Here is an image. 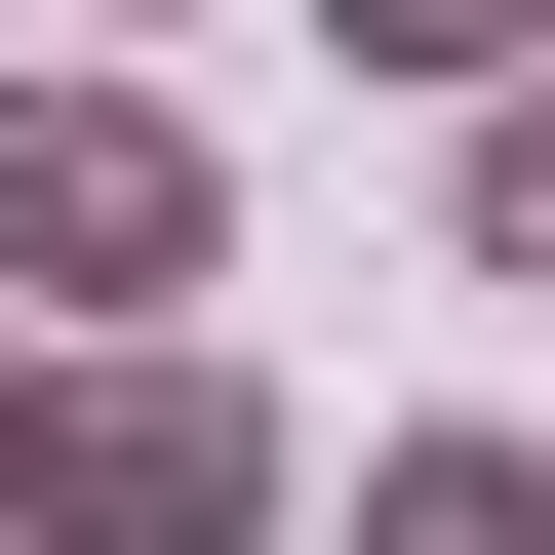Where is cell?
Instances as JSON below:
<instances>
[{
    "instance_id": "7",
    "label": "cell",
    "mask_w": 555,
    "mask_h": 555,
    "mask_svg": "<svg viewBox=\"0 0 555 555\" xmlns=\"http://www.w3.org/2000/svg\"><path fill=\"white\" fill-rule=\"evenodd\" d=\"M40 40H159V0H40Z\"/></svg>"
},
{
    "instance_id": "3",
    "label": "cell",
    "mask_w": 555,
    "mask_h": 555,
    "mask_svg": "<svg viewBox=\"0 0 555 555\" xmlns=\"http://www.w3.org/2000/svg\"><path fill=\"white\" fill-rule=\"evenodd\" d=\"M318 555H555V437H358Z\"/></svg>"
},
{
    "instance_id": "5",
    "label": "cell",
    "mask_w": 555,
    "mask_h": 555,
    "mask_svg": "<svg viewBox=\"0 0 555 555\" xmlns=\"http://www.w3.org/2000/svg\"><path fill=\"white\" fill-rule=\"evenodd\" d=\"M318 40H358V80H437V119H476V80H516V40H555V0H318Z\"/></svg>"
},
{
    "instance_id": "4",
    "label": "cell",
    "mask_w": 555,
    "mask_h": 555,
    "mask_svg": "<svg viewBox=\"0 0 555 555\" xmlns=\"http://www.w3.org/2000/svg\"><path fill=\"white\" fill-rule=\"evenodd\" d=\"M437 198H476V278H555V40H516L476 119H437Z\"/></svg>"
},
{
    "instance_id": "1",
    "label": "cell",
    "mask_w": 555,
    "mask_h": 555,
    "mask_svg": "<svg viewBox=\"0 0 555 555\" xmlns=\"http://www.w3.org/2000/svg\"><path fill=\"white\" fill-rule=\"evenodd\" d=\"M238 278V159H198L119 40H0V318L80 358V318H198Z\"/></svg>"
},
{
    "instance_id": "6",
    "label": "cell",
    "mask_w": 555,
    "mask_h": 555,
    "mask_svg": "<svg viewBox=\"0 0 555 555\" xmlns=\"http://www.w3.org/2000/svg\"><path fill=\"white\" fill-rule=\"evenodd\" d=\"M0 476H40V318H0Z\"/></svg>"
},
{
    "instance_id": "2",
    "label": "cell",
    "mask_w": 555,
    "mask_h": 555,
    "mask_svg": "<svg viewBox=\"0 0 555 555\" xmlns=\"http://www.w3.org/2000/svg\"><path fill=\"white\" fill-rule=\"evenodd\" d=\"M318 516V437H278L198 318H80L40 358V476H0V555H278Z\"/></svg>"
}]
</instances>
